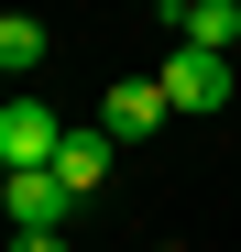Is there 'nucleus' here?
Here are the masks:
<instances>
[{
  "label": "nucleus",
  "mask_w": 241,
  "mask_h": 252,
  "mask_svg": "<svg viewBox=\"0 0 241 252\" xmlns=\"http://www.w3.org/2000/svg\"><path fill=\"white\" fill-rule=\"evenodd\" d=\"M176 121V99H165V77H110V99H99V132H120V143H143V132H165Z\"/></svg>",
  "instance_id": "nucleus-2"
},
{
  "label": "nucleus",
  "mask_w": 241,
  "mask_h": 252,
  "mask_svg": "<svg viewBox=\"0 0 241 252\" xmlns=\"http://www.w3.org/2000/svg\"><path fill=\"white\" fill-rule=\"evenodd\" d=\"M11 252H66V230H11Z\"/></svg>",
  "instance_id": "nucleus-8"
},
{
  "label": "nucleus",
  "mask_w": 241,
  "mask_h": 252,
  "mask_svg": "<svg viewBox=\"0 0 241 252\" xmlns=\"http://www.w3.org/2000/svg\"><path fill=\"white\" fill-rule=\"evenodd\" d=\"M55 154H66V121L33 99V88H11V110H0V176H44Z\"/></svg>",
  "instance_id": "nucleus-1"
},
{
  "label": "nucleus",
  "mask_w": 241,
  "mask_h": 252,
  "mask_svg": "<svg viewBox=\"0 0 241 252\" xmlns=\"http://www.w3.org/2000/svg\"><path fill=\"white\" fill-rule=\"evenodd\" d=\"M186 11H197V0H153V22H176V33H186Z\"/></svg>",
  "instance_id": "nucleus-9"
},
{
  "label": "nucleus",
  "mask_w": 241,
  "mask_h": 252,
  "mask_svg": "<svg viewBox=\"0 0 241 252\" xmlns=\"http://www.w3.org/2000/svg\"><path fill=\"white\" fill-rule=\"evenodd\" d=\"M44 55H55V44H44V22H33V11H0V66H11V77H33Z\"/></svg>",
  "instance_id": "nucleus-7"
},
{
  "label": "nucleus",
  "mask_w": 241,
  "mask_h": 252,
  "mask_svg": "<svg viewBox=\"0 0 241 252\" xmlns=\"http://www.w3.org/2000/svg\"><path fill=\"white\" fill-rule=\"evenodd\" d=\"M0 208H11V230H66V220H77V197H66L55 164H44V176H11V187H0Z\"/></svg>",
  "instance_id": "nucleus-4"
},
{
  "label": "nucleus",
  "mask_w": 241,
  "mask_h": 252,
  "mask_svg": "<svg viewBox=\"0 0 241 252\" xmlns=\"http://www.w3.org/2000/svg\"><path fill=\"white\" fill-rule=\"evenodd\" d=\"M165 99H176V110H197V121H209V110H230V55L176 44V55H165Z\"/></svg>",
  "instance_id": "nucleus-3"
},
{
  "label": "nucleus",
  "mask_w": 241,
  "mask_h": 252,
  "mask_svg": "<svg viewBox=\"0 0 241 252\" xmlns=\"http://www.w3.org/2000/svg\"><path fill=\"white\" fill-rule=\"evenodd\" d=\"M55 176H66V197L88 208L99 187H110V132H66V154H55Z\"/></svg>",
  "instance_id": "nucleus-5"
},
{
  "label": "nucleus",
  "mask_w": 241,
  "mask_h": 252,
  "mask_svg": "<svg viewBox=\"0 0 241 252\" xmlns=\"http://www.w3.org/2000/svg\"><path fill=\"white\" fill-rule=\"evenodd\" d=\"M176 44H197V55H230V44H241V0H197Z\"/></svg>",
  "instance_id": "nucleus-6"
}]
</instances>
